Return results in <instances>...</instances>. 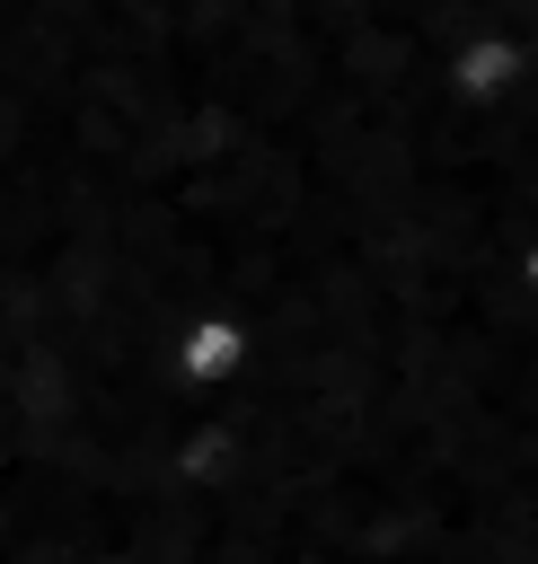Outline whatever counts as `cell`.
<instances>
[{"instance_id":"obj_1","label":"cell","mask_w":538,"mask_h":564,"mask_svg":"<svg viewBox=\"0 0 538 564\" xmlns=\"http://www.w3.org/2000/svg\"><path fill=\"white\" fill-rule=\"evenodd\" d=\"M238 361V326H194V344H185V370L194 379H220Z\"/></svg>"}]
</instances>
